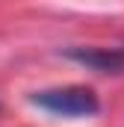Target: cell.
<instances>
[{"instance_id": "2", "label": "cell", "mask_w": 124, "mask_h": 127, "mask_svg": "<svg viewBox=\"0 0 124 127\" xmlns=\"http://www.w3.org/2000/svg\"><path fill=\"white\" fill-rule=\"evenodd\" d=\"M65 59L86 65L97 74H118L124 71V50L121 47H65Z\"/></svg>"}, {"instance_id": "1", "label": "cell", "mask_w": 124, "mask_h": 127, "mask_svg": "<svg viewBox=\"0 0 124 127\" xmlns=\"http://www.w3.org/2000/svg\"><path fill=\"white\" fill-rule=\"evenodd\" d=\"M30 100L44 109V112H53L62 118H89L100 109V100L92 89L86 86H59V89H41V92H32Z\"/></svg>"}]
</instances>
